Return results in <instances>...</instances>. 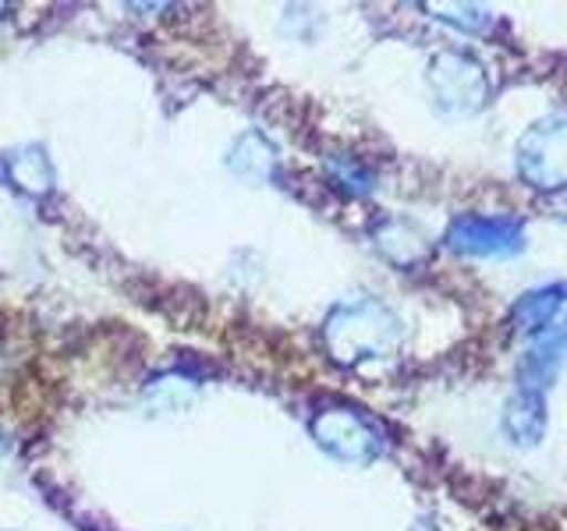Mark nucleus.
Masks as SVG:
<instances>
[{
	"mask_svg": "<svg viewBox=\"0 0 567 531\" xmlns=\"http://www.w3.org/2000/svg\"><path fill=\"white\" fill-rule=\"evenodd\" d=\"M404 326L377 298H351L330 309L323 323V344L330 358L344 368H359L365 362L390 358L401 347Z\"/></svg>",
	"mask_w": 567,
	"mask_h": 531,
	"instance_id": "1",
	"label": "nucleus"
},
{
	"mask_svg": "<svg viewBox=\"0 0 567 531\" xmlns=\"http://www.w3.org/2000/svg\"><path fill=\"white\" fill-rule=\"evenodd\" d=\"M316 447L344 465H372L386 450V436L377 421L351 404H323L309 421Z\"/></svg>",
	"mask_w": 567,
	"mask_h": 531,
	"instance_id": "2",
	"label": "nucleus"
},
{
	"mask_svg": "<svg viewBox=\"0 0 567 531\" xmlns=\"http://www.w3.org/2000/svg\"><path fill=\"white\" fill-rule=\"evenodd\" d=\"M514 164L528 188L560 191L567 188V111L536 121L518 138Z\"/></svg>",
	"mask_w": 567,
	"mask_h": 531,
	"instance_id": "3",
	"label": "nucleus"
},
{
	"mask_svg": "<svg viewBox=\"0 0 567 531\" xmlns=\"http://www.w3.org/2000/svg\"><path fill=\"white\" fill-rule=\"evenodd\" d=\"M425 82H430L436 103L447 114H475L489 103V75L486 67L478 64L472 53L461 50H443L430 61V71H425Z\"/></svg>",
	"mask_w": 567,
	"mask_h": 531,
	"instance_id": "4",
	"label": "nucleus"
},
{
	"mask_svg": "<svg viewBox=\"0 0 567 531\" xmlns=\"http://www.w3.org/2000/svg\"><path fill=\"white\" fill-rule=\"evenodd\" d=\"M447 248L472 259H504L525 248V223L518 217H483L465 212L447 227Z\"/></svg>",
	"mask_w": 567,
	"mask_h": 531,
	"instance_id": "5",
	"label": "nucleus"
},
{
	"mask_svg": "<svg viewBox=\"0 0 567 531\" xmlns=\"http://www.w3.org/2000/svg\"><path fill=\"white\" fill-rule=\"evenodd\" d=\"M567 358V330L539 333V341L525 351L518 365V389L525 394H546V386L557 379V372Z\"/></svg>",
	"mask_w": 567,
	"mask_h": 531,
	"instance_id": "6",
	"label": "nucleus"
},
{
	"mask_svg": "<svg viewBox=\"0 0 567 531\" xmlns=\"http://www.w3.org/2000/svg\"><path fill=\"white\" fill-rule=\"evenodd\" d=\"M4 167H8V181L22 195H29V199H43V195L53 191V164L40 142L14 146L4 156Z\"/></svg>",
	"mask_w": 567,
	"mask_h": 531,
	"instance_id": "7",
	"label": "nucleus"
},
{
	"mask_svg": "<svg viewBox=\"0 0 567 531\" xmlns=\"http://www.w3.org/2000/svg\"><path fill=\"white\" fill-rule=\"evenodd\" d=\"M564 301H567V283H549V288L525 291L511 305L514 333H546V326L554 323V315L564 309Z\"/></svg>",
	"mask_w": 567,
	"mask_h": 531,
	"instance_id": "8",
	"label": "nucleus"
},
{
	"mask_svg": "<svg viewBox=\"0 0 567 531\" xmlns=\"http://www.w3.org/2000/svg\"><path fill=\"white\" fill-rule=\"evenodd\" d=\"M377 248L380 256L390 259L394 266H401V270H412V266H419L425 256H430V244H425L422 230L412 227L408 220H386L377 227Z\"/></svg>",
	"mask_w": 567,
	"mask_h": 531,
	"instance_id": "9",
	"label": "nucleus"
},
{
	"mask_svg": "<svg viewBox=\"0 0 567 531\" xmlns=\"http://www.w3.org/2000/svg\"><path fill=\"white\" fill-rule=\"evenodd\" d=\"M504 429L514 442H518V447H536L546 433L543 394H525V389H518L514 400L507 404V412H504Z\"/></svg>",
	"mask_w": 567,
	"mask_h": 531,
	"instance_id": "10",
	"label": "nucleus"
},
{
	"mask_svg": "<svg viewBox=\"0 0 567 531\" xmlns=\"http://www.w3.org/2000/svg\"><path fill=\"white\" fill-rule=\"evenodd\" d=\"M227 164L238 177H245V181H266V177H270L274 167H277V149L259 132H248V135H241L235 142Z\"/></svg>",
	"mask_w": 567,
	"mask_h": 531,
	"instance_id": "11",
	"label": "nucleus"
},
{
	"mask_svg": "<svg viewBox=\"0 0 567 531\" xmlns=\"http://www.w3.org/2000/svg\"><path fill=\"white\" fill-rule=\"evenodd\" d=\"M425 11H430L433 18H440V22L457 25L465 32H486L493 22V14L486 8H475V4H425Z\"/></svg>",
	"mask_w": 567,
	"mask_h": 531,
	"instance_id": "12",
	"label": "nucleus"
},
{
	"mask_svg": "<svg viewBox=\"0 0 567 531\" xmlns=\"http://www.w3.org/2000/svg\"><path fill=\"white\" fill-rule=\"evenodd\" d=\"M330 174H333V181L341 188H348L351 195L372 191V170L362 167L354 156H330Z\"/></svg>",
	"mask_w": 567,
	"mask_h": 531,
	"instance_id": "13",
	"label": "nucleus"
},
{
	"mask_svg": "<svg viewBox=\"0 0 567 531\" xmlns=\"http://www.w3.org/2000/svg\"><path fill=\"white\" fill-rule=\"evenodd\" d=\"M412 531H440V528H436L433 521H419V524H415Z\"/></svg>",
	"mask_w": 567,
	"mask_h": 531,
	"instance_id": "14",
	"label": "nucleus"
},
{
	"mask_svg": "<svg viewBox=\"0 0 567 531\" xmlns=\"http://www.w3.org/2000/svg\"><path fill=\"white\" fill-rule=\"evenodd\" d=\"M0 450H4V439H0Z\"/></svg>",
	"mask_w": 567,
	"mask_h": 531,
	"instance_id": "15",
	"label": "nucleus"
}]
</instances>
